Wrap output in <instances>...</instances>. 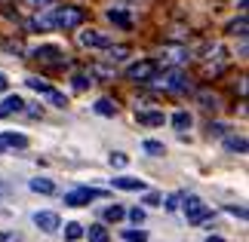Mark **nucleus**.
<instances>
[{
    "instance_id": "obj_21",
    "label": "nucleus",
    "mask_w": 249,
    "mask_h": 242,
    "mask_svg": "<svg viewBox=\"0 0 249 242\" xmlns=\"http://www.w3.org/2000/svg\"><path fill=\"white\" fill-rule=\"evenodd\" d=\"M197 101L203 104L206 111H215V108H218V95H215V92H209V89H203V92H197Z\"/></svg>"
},
{
    "instance_id": "obj_41",
    "label": "nucleus",
    "mask_w": 249,
    "mask_h": 242,
    "mask_svg": "<svg viewBox=\"0 0 249 242\" xmlns=\"http://www.w3.org/2000/svg\"><path fill=\"white\" fill-rule=\"evenodd\" d=\"M25 3H31L34 9H40V6H50V3H53V0H25Z\"/></svg>"
},
{
    "instance_id": "obj_39",
    "label": "nucleus",
    "mask_w": 249,
    "mask_h": 242,
    "mask_svg": "<svg viewBox=\"0 0 249 242\" xmlns=\"http://www.w3.org/2000/svg\"><path fill=\"white\" fill-rule=\"evenodd\" d=\"M145 206H160V193H145Z\"/></svg>"
},
{
    "instance_id": "obj_19",
    "label": "nucleus",
    "mask_w": 249,
    "mask_h": 242,
    "mask_svg": "<svg viewBox=\"0 0 249 242\" xmlns=\"http://www.w3.org/2000/svg\"><path fill=\"white\" fill-rule=\"evenodd\" d=\"M246 31H249V22H246V16H240L237 22H231V25H228V34L240 37V40H246Z\"/></svg>"
},
{
    "instance_id": "obj_11",
    "label": "nucleus",
    "mask_w": 249,
    "mask_h": 242,
    "mask_svg": "<svg viewBox=\"0 0 249 242\" xmlns=\"http://www.w3.org/2000/svg\"><path fill=\"white\" fill-rule=\"evenodd\" d=\"M28 28H31V31H50L53 28V13L50 9H37V16L28 22Z\"/></svg>"
},
{
    "instance_id": "obj_33",
    "label": "nucleus",
    "mask_w": 249,
    "mask_h": 242,
    "mask_svg": "<svg viewBox=\"0 0 249 242\" xmlns=\"http://www.w3.org/2000/svg\"><path fill=\"white\" fill-rule=\"evenodd\" d=\"M3 49H6V52H16V55H22V52H25V43H22V40H3Z\"/></svg>"
},
{
    "instance_id": "obj_2",
    "label": "nucleus",
    "mask_w": 249,
    "mask_h": 242,
    "mask_svg": "<svg viewBox=\"0 0 249 242\" xmlns=\"http://www.w3.org/2000/svg\"><path fill=\"white\" fill-rule=\"evenodd\" d=\"M53 13V28H65V31H71V28H80L86 13L80 6H59V9H50Z\"/></svg>"
},
{
    "instance_id": "obj_36",
    "label": "nucleus",
    "mask_w": 249,
    "mask_h": 242,
    "mask_svg": "<svg viewBox=\"0 0 249 242\" xmlns=\"http://www.w3.org/2000/svg\"><path fill=\"white\" fill-rule=\"evenodd\" d=\"M126 215H129V221H132V224H142V221H145V211H142V209H129Z\"/></svg>"
},
{
    "instance_id": "obj_22",
    "label": "nucleus",
    "mask_w": 249,
    "mask_h": 242,
    "mask_svg": "<svg viewBox=\"0 0 249 242\" xmlns=\"http://www.w3.org/2000/svg\"><path fill=\"white\" fill-rule=\"evenodd\" d=\"M25 86H28V89H34V92H43V95L53 89V86L46 83L43 77H25Z\"/></svg>"
},
{
    "instance_id": "obj_40",
    "label": "nucleus",
    "mask_w": 249,
    "mask_h": 242,
    "mask_svg": "<svg viewBox=\"0 0 249 242\" xmlns=\"http://www.w3.org/2000/svg\"><path fill=\"white\" fill-rule=\"evenodd\" d=\"M228 211H231V215H237V218H246V209H243V206H228Z\"/></svg>"
},
{
    "instance_id": "obj_46",
    "label": "nucleus",
    "mask_w": 249,
    "mask_h": 242,
    "mask_svg": "<svg viewBox=\"0 0 249 242\" xmlns=\"http://www.w3.org/2000/svg\"><path fill=\"white\" fill-rule=\"evenodd\" d=\"M0 196H3V187H0Z\"/></svg>"
},
{
    "instance_id": "obj_38",
    "label": "nucleus",
    "mask_w": 249,
    "mask_h": 242,
    "mask_svg": "<svg viewBox=\"0 0 249 242\" xmlns=\"http://www.w3.org/2000/svg\"><path fill=\"white\" fill-rule=\"evenodd\" d=\"M228 129H225V126L222 123H209V135H215V138H218V135H225Z\"/></svg>"
},
{
    "instance_id": "obj_16",
    "label": "nucleus",
    "mask_w": 249,
    "mask_h": 242,
    "mask_svg": "<svg viewBox=\"0 0 249 242\" xmlns=\"http://www.w3.org/2000/svg\"><path fill=\"white\" fill-rule=\"evenodd\" d=\"M95 113H99V117H117V101L99 98V101H95Z\"/></svg>"
},
{
    "instance_id": "obj_13",
    "label": "nucleus",
    "mask_w": 249,
    "mask_h": 242,
    "mask_svg": "<svg viewBox=\"0 0 249 242\" xmlns=\"http://www.w3.org/2000/svg\"><path fill=\"white\" fill-rule=\"evenodd\" d=\"M136 120L142 123V126H163L166 123V117L160 111H142V113H136Z\"/></svg>"
},
{
    "instance_id": "obj_42",
    "label": "nucleus",
    "mask_w": 249,
    "mask_h": 242,
    "mask_svg": "<svg viewBox=\"0 0 249 242\" xmlns=\"http://www.w3.org/2000/svg\"><path fill=\"white\" fill-rule=\"evenodd\" d=\"M6 89H9V80H6V74L0 71V92H6Z\"/></svg>"
},
{
    "instance_id": "obj_12",
    "label": "nucleus",
    "mask_w": 249,
    "mask_h": 242,
    "mask_svg": "<svg viewBox=\"0 0 249 242\" xmlns=\"http://www.w3.org/2000/svg\"><path fill=\"white\" fill-rule=\"evenodd\" d=\"M114 187H120V190H129V193H132V190H139V193H142V190L148 187V184H145V181H139V178L120 175V178H114Z\"/></svg>"
},
{
    "instance_id": "obj_10",
    "label": "nucleus",
    "mask_w": 249,
    "mask_h": 242,
    "mask_svg": "<svg viewBox=\"0 0 249 242\" xmlns=\"http://www.w3.org/2000/svg\"><path fill=\"white\" fill-rule=\"evenodd\" d=\"M34 227H40L43 233H55V230L62 227V221H59L55 211H37V215H34Z\"/></svg>"
},
{
    "instance_id": "obj_14",
    "label": "nucleus",
    "mask_w": 249,
    "mask_h": 242,
    "mask_svg": "<svg viewBox=\"0 0 249 242\" xmlns=\"http://www.w3.org/2000/svg\"><path fill=\"white\" fill-rule=\"evenodd\" d=\"M0 144H3V147H28V138L18 135V132H3L0 135Z\"/></svg>"
},
{
    "instance_id": "obj_34",
    "label": "nucleus",
    "mask_w": 249,
    "mask_h": 242,
    "mask_svg": "<svg viewBox=\"0 0 249 242\" xmlns=\"http://www.w3.org/2000/svg\"><path fill=\"white\" fill-rule=\"evenodd\" d=\"M46 95H50V101L55 104V108H68V98H65L62 92H55V89H50V92H46Z\"/></svg>"
},
{
    "instance_id": "obj_17",
    "label": "nucleus",
    "mask_w": 249,
    "mask_h": 242,
    "mask_svg": "<svg viewBox=\"0 0 249 242\" xmlns=\"http://www.w3.org/2000/svg\"><path fill=\"white\" fill-rule=\"evenodd\" d=\"M225 147L231 150V153H246V138H243V135H228Z\"/></svg>"
},
{
    "instance_id": "obj_32",
    "label": "nucleus",
    "mask_w": 249,
    "mask_h": 242,
    "mask_svg": "<svg viewBox=\"0 0 249 242\" xmlns=\"http://www.w3.org/2000/svg\"><path fill=\"white\" fill-rule=\"evenodd\" d=\"M108 162H111L114 169H126V166H129V157H126V153H120V150H117V153H111V157H108Z\"/></svg>"
},
{
    "instance_id": "obj_4",
    "label": "nucleus",
    "mask_w": 249,
    "mask_h": 242,
    "mask_svg": "<svg viewBox=\"0 0 249 242\" xmlns=\"http://www.w3.org/2000/svg\"><path fill=\"white\" fill-rule=\"evenodd\" d=\"M191 59V52H188V46H181V43H166L163 49H160V59L157 65H163V67H181Z\"/></svg>"
},
{
    "instance_id": "obj_8",
    "label": "nucleus",
    "mask_w": 249,
    "mask_h": 242,
    "mask_svg": "<svg viewBox=\"0 0 249 242\" xmlns=\"http://www.w3.org/2000/svg\"><path fill=\"white\" fill-rule=\"evenodd\" d=\"M154 74H157V65L148 62V59H145V62H136V65L126 71V77H129V80H136V83H148Z\"/></svg>"
},
{
    "instance_id": "obj_7",
    "label": "nucleus",
    "mask_w": 249,
    "mask_h": 242,
    "mask_svg": "<svg viewBox=\"0 0 249 242\" xmlns=\"http://www.w3.org/2000/svg\"><path fill=\"white\" fill-rule=\"evenodd\" d=\"M225 67H228V52H225V46H213L209 62L203 65V74H206V77H218Z\"/></svg>"
},
{
    "instance_id": "obj_27",
    "label": "nucleus",
    "mask_w": 249,
    "mask_h": 242,
    "mask_svg": "<svg viewBox=\"0 0 249 242\" xmlns=\"http://www.w3.org/2000/svg\"><path fill=\"white\" fill-rule=\"evenodd\" d=\"M0 108H3V113H18V111L25 108V101L18 98V95H9V98H6L3 104H0Z\"/></svg>"
},
{
    "instance_id": "obj_5",
    "label": "nucleus",
    "mask_w": 249,
    "mask_h": 242,
    "mask_svg": "<svg viewBox=\"0 0 249 242\" xmlns=\"http://www.w3.org/2000/svg\"><path fill=\"white\" fill-rule=\"evenodd\" d=\"M31 59L34 62H43V65H55V67H65V65H68V55H65L59 46H53V43L37 46V49L31 52Z\"/></svg>"
},
{
    "instance_id": "obj_18",
    "label": "nucleus",
    "mask_w": 249,
    "mask_h": 242,
    "mask_svg": "<svg viewBox=\"0 0 249 242\" xmlns=\"http://www.w3.org/2000/svg\"><path fill=\"white\" fill-rule=\"evenodd\" d=\"M108 22L117 28H132V18L126 13H120V9H108Z\"/></svg>"
},
{
    "instance_id": "obj_35",
    "label": "nucleus",
    "mask_w": 249,
    "mask_h": 242,
    "mask_svg": "<svg viewBox=\"0 0 249 242\" xmlns=\"http://www.w3.org/2000/svg\"><path fill=\"white\" fill-rule=\"evenodd\" d=\"M181 196H185V193H172V196L166 199V211H176L181 206Z\"/></svg>"
},
{
    "instance_id": "obj_29",
    "label": "nucleus",
    "mask_w": 249,
    "mask_h": 242,
    "mask_svg": "<svg viewBox=\"0 0 249 242\" xmlns=\"http://www.w3.org/2000/svg\"><path fill=\"white\" fill-rule=\"evenodd\" d=\"M142 147H145V153H151V157H163V153H166L163 141H154V138H148L145 144H142Z\"/></svg>"
},
{
    "instance_id": "obj_20",
    "label": "nucleus",
    "mask_w": 249,
    "mask_h": 242,
    "mask_svg": "<svg viewBox=\"0 0 249 242\" xmlns=\"http://www.w3.org/2000/svg\"><path fill=\"white\" fill-rule=\"evenodd\" d=\"M83 233H86V239H89V242H108V239H111L108 230H105L102 224H92L89 230H83Z\"/></svg>"
},
{
    "instance_id": "obj_30",
    "label": "nucleus",
    "mask_w": 249,
    "mask_h": 242,
    "mask_svg": "<svg viewBox=\"0 0 249 242\" xmlns=\"http://www.w3.org/2000/svg\"><path fill=\"white\" fill-rule=\"evenodd\" d=\"M123 239H126V242H148V233L139 230V224H136L132 230H123Z\"/></svg>"
},
{
    "instance_id": "obj_25",
    "label": "nucleus",
    "mask_w": 249,
    "mask_h": 242,
    "mask_svg": "<svg viewBox=\"0 0 249 242\" xmlns=\"http://www.w3.org/2000/svg\"><path fill=\"white\" fill-rule=\"evenodd\" d=\"M191 123H194V117H191L188 111H178L176 117H172V126H176L178 132H185V129H191Z\"/></svg>"
},
{
    "instance_id": "obj_28",
    "label": "nucleus",
    "mask_w": 249,
    "mask_h": 242,
    "mask_svg": "<svg viewBox=\"0 0 249 242\" xmlns=\"http://www.w3.org/2000/svg\"><path fill=\"white\" fill-rule=\"evenodd\" d=\"M71 83H74V89H77V92H86L95 80H92V74H74V80H71Z\"/></svg>"
},
{
    "instance_id": "obj_24",
    "label": "nucleus",
    "mask_w": 249,
    "mask_h": 242,
    "mask_svg": "<svg viewBox=\"0 0 249 242\" xmlns=\"http://www.w3.org/2000/svg\"><path fill=\"white\" fill-rule=\"evenodd\" d=\"M89 74H92V80H111V77H114V65L111 67L108 65H92Z\"/></svg>"
},
{
    "instance_id": "obj_15",
    "label": "nucleus",
    "mask_w": 249,
    "mask_h": 242,
    "mask_svg": "<svg viewBox=\"0 0 249 242\" xmlns=\"http://www.w3.org/2000/svg\"><path fill=\"white\" fill-rule=\"evenodd\" d=\"M28 187H31L34 193H43V196H53V193H55V184H53L50 178H34Z\"/></svg>"
},
{
    "instance_id": "obj_45",
    "label": "nucleus",
    "mask_w": 249,
    "mask_h": 242,
    "mask_svg": "<svg viewBox=\"0 0 249 242\" xmlns=\"http://www.w3.org/2000/svg\"><path fill=\"white\" fill-rule=\"evenodd\" d=\"M3 150H6V147H3V144H0V153H3Z\"/></svg>"
},
{
    "instance_id": "obj_37",
    "label": "nucleus",
    "mask_w": 249,
    "mask_h": 242,
    "mask_svg": "<svg viewBox=\"0 0 249 242\" xmlns=\"http://www.w3.org/2000/svg\"><path fill=\"white\" fill-rule=\"evenodd\" d=\"M0 242H18V233H13V230H0Z\"/></svg>"
},
{
    "instance_id": "obj_43",
    "label": "nucleus",
    "mask_w": 249,
    "mask_h": 242,
    "mask_svg": "<svg viewBox=\"0 0 249 242\" xmlns=\"http://www.w3.org/2000/svg\"><path fill=\"white\" fill-rule=\"evenodd\" d=\"M206 242H225L222 236H206Z\"/></svg>"
},
{
    "instance_id": "obj_1",
    "label": "nucleus",
    "mask_w": 249,
    "mask_h": 242,
    "mask_svg": "<svg viewBox=\"0 0 249 242\" xmlns=\"http://www.w3.org/2000/svg\"><path fill=\"white\" fill-rule=\"evenodd\" d=\"M148 83H154L157 89H163V92H176V95H181V92H191V80H188V74L181 71V67H166L163 74H154Z\"/></svg>"
},
{
    "instance_id": "obj_23",
    "label": "nucleus",
    "mask_w": 249,
    "mask_h": 242,
    "mask_svg": "<svg viewBox=\"0 0 249 242\" xmlns=\"http://www.w3.org/2000/svg\"><path fill=\"white\" fill-rule=\"evenodd\" d=\"M123 218H126V209L117 206V202L105 209V221H111V224H117V221H123Z\"/></svg>"
},
{
    "instance_id": "obj_26",
    "label": "nucleus",
    "mask_w": 249,
    "mask_h": 242,
    "mask_svg": "<svg viewBox=\"0 0 249 242\" xmlns=\"http://www.w3.org/2000/svg\"><path fill=\"white\" fill-rule=\"evenodd\" d=\"M126 55H129V46H108V62L114 65V62H123V59H126Z\"/></svg>"
},
{
    "instance_id": "obj_31",
    "label": "nucleus",
    "mask_w": 249,
    "mask_h": 242,
    "mask_svg": "<svg viewBox=\"0 0 249 242\" xmlns=\"http://www.w3.org/2000/svg\"><path fill=\"white\" fill-rule=\"evenodd\" d=\"M80 236H83V227L80 224H74V221H71V224H65V239H68V242L80 239Z\"/></svg>"
},
{
    "instance_id": "obj_44",
    "label": "nucleus",
    "mask_w": 249,
    "mask_h": 242,
    "mask_svg": "<svg viewBox=\"0 0 249 242\" xmlns=\"http://www.w3.org/2000/svg\"><path fill=\"white\" fill-rule=\"evenodd\" d=\"M0 117H6V113H3V108H0Z\"/></svg>"
},
{
    "instance_id": "obj_9",
    "label": "nucleus",
    "mask_w": 249,
    "mask_h": 242,
    "mask_svg": "<svg viewBox=\"0 0 249 242\" xmlns=\"http://www.w3.org/2000/svg\"><path fill=\"white\" fill-rule=\"evenodd\" d=\"M80 46H86V49H108L111 37L102 34V31H83L80 34Z\"/></svg>"
},
{
    "instance_id": "obj_3",
    "label": "nucleus",
    "mask_w": 249,
    "mask_h": 242,
    "mask_svg": "<svg viewBox=\"0 0 249 242\" xmlns=\"http://www.w3.org/2000/svg\"><path fill=\"white\" fill-rule=\"evenodd\" d=\"M178 209H185V215H188L191 224H200V221L213 218V209H206V206H203V199L194 196V193H185V196H181V206H178Z\"/></svg>"
},
{
    "instance_id": "obj_6",
    "label": "nucleus",
    "mask_w": 249,
    "mask_h": 242,
    "mask_svg": "<svg viewBox=\"0 0 249 242\" xmlns=\"http://www.w3.org/2000/svg\"><path fill=\"white\" fill-rule=\"evenodd\" d=\"M99 196H102V190H95V187H77V190L65 193V206L80 209V206H89V202L99 199Z\"/></svg>"
}]
</instances>
